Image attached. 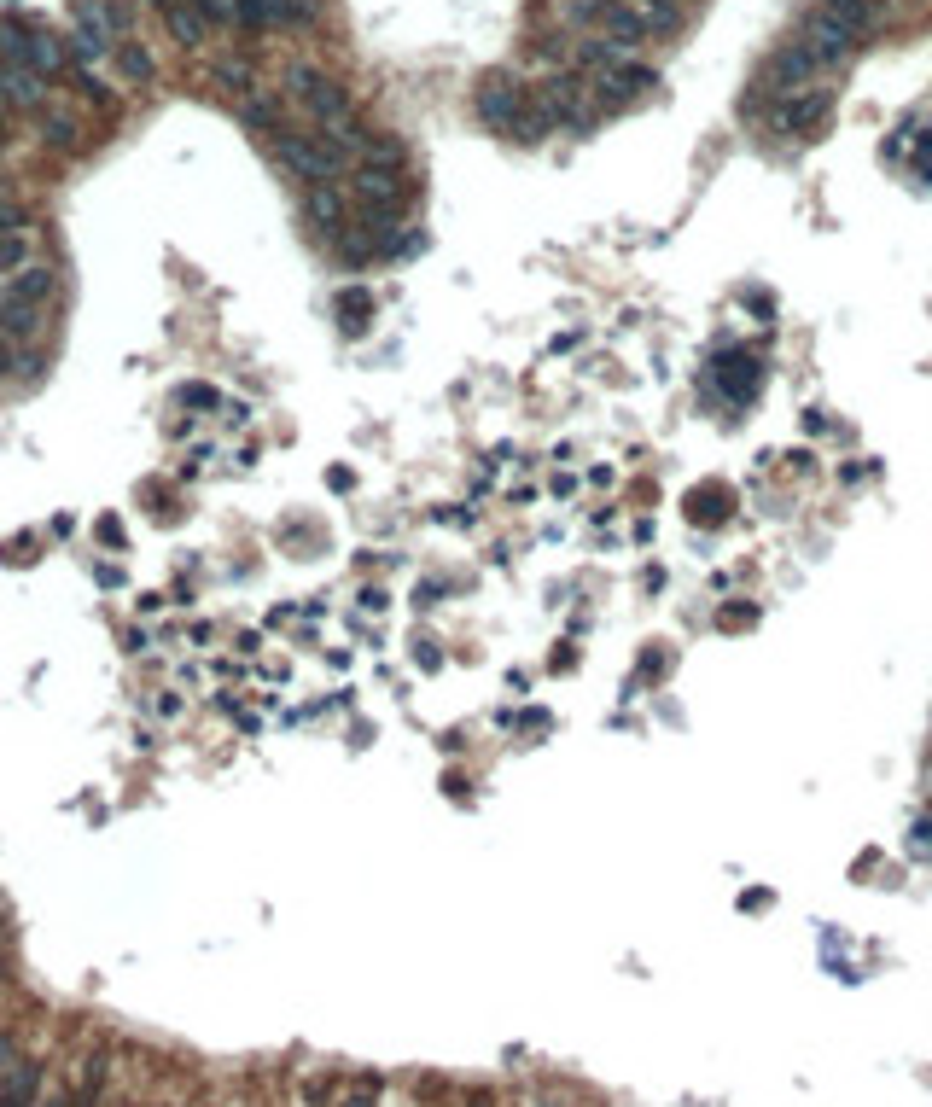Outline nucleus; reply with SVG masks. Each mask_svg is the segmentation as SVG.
<instances>
[{
    "label": "nucleus",
    "instance_id": "nucleus-1",
    "mask_svg": "<svg viewBox=\"0 0 932 1107\" xmlns=\"http://www.w3.org/2000/svg\"><path fill=\"white\" fill-rule=\"evenodd\" d=\"M274 152H280V164L292 169V175H303L309 187H315V181H338L344 164H350V152H344L327 129H315V135H303V129H280V135H274Z\"/></svg>",
    "mask_w": 932,
    "mask_h": 1107
},
{
    "label": "nucleus",
    "instance_id": "nucleus-2",
    "mask_svg": "<svg viewBox=\"0 0 932 1107\" xmlns=\"http://www.w3.org/2000/svg\"><path fill=\"white\" fill-rule=\"evenodd\" d=\"M286 88H292V100L321 123V129H338V123H350V94L338 88L333 76H321L315 65H292L286 70Z\"/></svg>",
    "mask_w": 932,
    "mask_h": 1107
},
{
    "label": "nucleus",
    "instance_id": "nucleus-3",
    "mask_svg": "<svg viewBox=\"0 0 932 1107\" xmlns=\"http://www.w3.org/2000/svg\"><path fill=\"white\" fill-rule=\"evenodd\" d=\"M536 100L548 105V111L560 117V129H571V135H589V129H595V100H589V82H583L577 70L548 76V82L536 88Z\"/></svg>",
    "mask_w": 932,
    "mask_h": 1107
},
{
    "label": "nucleus",
    "instance_id": "nucleus-4",
    "mask_svg": "<svg viewBox=\"0 0 932 1107\" xmlns=\"http://www.w3.org/2000/svg\"><path fill=\"white\" fill-rule=\"evenodd\" d=\"M525 88L507 76V70H490L484 82H478V94H472V105H478V123L484 129H496V135H513V123H519V111H525Z\"/></svg>",
    "mask_w": 932,
    "mask_h": 1107
},
{
    "label": "nucleus",
    "instance_id": "nucleus-5",
    "mask_svg": "<svg viewBox=\"0 0 932 1107\" xmlns=\"http://www.w3.org/2000/svg\"><path fill=\"white\" fill-rule=\"evenodd\" d=\"M828 94L822 88H810V94H781L775 111H769V123H775V135H810V129H822V117H828Z\"/></svg>",
    "mask_w": 932,
    "mask_h": 1107
},
{
    "label": "nucleus",
    "instance_id": "nucleus-6",
    "mask_svg": "<svg viewBox=\"0 0 932 1107\" xmlns=\"http://www.w3.org/2000/svg\"><path fill=\"white\" fill-rule=\"evenodd\" d=\"M350 187H356V199L373 204V210H397V204L408 199V181H402L397 164H356Z\"/></svg>",
    "mask_w": 932,
    "mask_h": 1107
},
{
    "label": "nucleus",
    "instance_id": "nucleus-7",
    "mask_svg": "<svg viewBox=\"0 0 932 1107\" xmlns=\"http://www.w3.org/2000/svg\"><path fill=\"white\" fill-rule=\"evenodd\" d=\"M53 286H59L53 263H24L18 274H6V286H0V303H12V309H41V303L53 298Z\"/></svg>",
    "mask_w": 932,
    "mask_h": 1107
},
{
    "label": "nucleus",
    "instance_id": "nucleus-8",
    "mask_svg": "<svg viewBox=\"0 0 932 1107\" xmlns=\"http://www.w3.org/2000/svg\"><path fill=\"white\" fill-rule=\"evenodd\" d=\"M816 70H822V65H816V53H810L804 41H793V47H781V53L764 65V82L775 88V94H799Z\"/></svg>",
    "mask_w": 932,
    "mask_h": 1107
},
{
    "label": "nucleus",
    "instance_id": "nucleus-9",
    "mask_svg": "<svg viewBox=\"0 0 932 1107\" xmlns=\"http://www.w3.org/2000/svg\"><path fill=\"white\" fill-rule=\"evenodd\" d=\"M851 41H857V35L839 30L833 18H822V12H810V18H804V47L816 53V65H822V70L845 65V59H851Z\"/></svg>",
    "mask_w": 932,
    "mask_h": 1107
},
{
    "label": "nucleus",
    "instance_id": "nucleus-10",
    "mask_svg": "<svg viewBox=\"0 0 932 1107\" xmlns=\"http://www.w3.org/2000/svg\"><path fill=\"white\" fill-rule=\"evenodd\" d=\"M600 35H606V41H612V47H618V53L630 59L635 47H641V41L653 35V24H647V18L635 12L630 0H612V6L600 12Z\"/></svg>",
    "mask_w": 932,
    "mask_h": 1107
},
{
    "label": "nucleus",
    "instance_id": "nucleus-11",
    "mask_svg": "<svg viewBox=\"0 0 932 1107\" xmlns=\"http://www.w3.org/2000/svg\"><path fill=\"white\" fill-rule=\"evenodd\" d=\"M53 76H41V70H30V65H6L0 59V105H24V111H35V105H47V88Z\"/></svg>",
    "mask_w": 932,
    "mask_h": 1107
},
{
    "label": "nucleus",
    "instance_id": "nucleus-12",
    "mask_svg": "<svg viewBox=\"0 0 932 1107\" xmlns=\"http://www.w3.org/2000/svg\"><path fill=\"white\" fill-rule=\"evenodd\" d=\"M303 216H309L321 234H333V239L350 228V204H344V193H338L333 181H315V187L303 193Z\"/></svg>",
    "mask_w": 932,
    "mask_h": 1107
},
{
    "label": "nucleus",
    "instance_id": "nucleus-13",
    "mask_svg": "<svg viewBox=\"0 0 932 1107\" xmlns=\"http://www.w3.org/2000/svg\"><path fill=\"white\" fill-rule=\"evenodd\" d=\"M24 65L41 70V76H59V70L70 65V47L53 30H35L30 24V35H24Z\"/></svg>",
    "mask_w": 932,
    "mask_h": 1107
},
{
    "label": "nucleus",
    "instance_id": "nucleus-14",
    "mask_svg": "<svg viewBox=\"0 0 932 1107\" xmlns=\"http://www.w3.org/2000/svg\"><path fill=\"white\" fill-rule=\"evenodd\" d=\"M717 385H723V397H729V403H746V397L758 391V362H752V356H740V350H729V356H723V368H717Z\"/></svg>",
    "mask_w": 932,
    "mask_h": 1107
},
{
    "label": "nucleus",
    "instance_id": "nucleus-15",
    "mask_svg": "<svg viewBox=\"0 0 932 1107\" xmlns=\"http://www.w3.org/2000/svg\"><path fill=\"white\" fill-rule=\"evenodd\" d=\"M0 1096H6V1102H18V1107H35V1096H41V1061L18 1055V1061H12V1073L0 1078Z\"/></svg>",
    "mask_w": 932,
    "mask_h": 1107
},
{
    "label": "nucleus",
    "instance_id": "nucleus-16",
    "mask_svg": "<svg viewBox=\"0 0 932 1107\" xmlns=\"http://www.w3.org/2000/svg\"><path fill=\"white\" fill-rule=\"evenodd\" d=\"M688 519H694V525H723V519H729V490H723V484H699V490H688Z\"/></svg>",
    "mask_w": 932,
    "mask_h": 1107
},
{
    "label": "nucleus",
    "instance_id": "nucleus-17",
    "mask_svg": "<svg viewBox=\"0 0 932 1107\" xmlns=\"http://www.w3.org/2000/svg\"><path fill=\"white\" fill-rule=\"evenodd\" d=\"M164 18H169V30H175V41H181V47H199V41H204V24H210L193 0H164Z\"/></svg>",
    "mask_w": 932,
    "mask_h": 1107
},
{
    "label": "nucleus",
    "instance_id": "nucleus-18",
    "mask_svg": "<svg viewBox=\"0 0 932 1107\" xmlns=\"http://www.w3.org/2000/svg\"><path fill=\"white\" fill-rule=\"evenodd\" d=\"M554 129H560V117H554V111H548V105L536 100H525V111H519V123H513V140H542V135H554Z\"/></svg>",
    "mask_w": 932,
    "mask_h": 1107
},
{
    "label": "nucleus",
    "instance_id": "nucleus-19",
    "mask_svg": "<svg viewBox=\"0 0 932 1107\" xmlns=\"http://www.w3.org/2000/svg\"><path fill=\"white\" fill-rule=\"evenodd\" d=\"M816 12H822V18H833L839 30H851V35H863L868 24H874V12H868V0H822Z\"/></svg>",
    "mask_w": 932,
    "mask_h": 1107
},
{
    "label": "nucleus",
    "instance_id": "nucleus-20",
    "mask_svg": "<svg viewBox=\"0 0 932 1107\" xmlns=\"http://www.w3.org/2000/svg\"><path fill=\"white\" fill-rule=\"evenodd\" d=\"M338 315H344L350 333H362L367 315H373V292H367V286H344V292H338Z\"/></svg>",
    "mask_w": 932,
    "mask_h": 1107
},
{
    "label": "nucleus",
    "instance_id": "nucleus-21",
    "mask_svg": "<svg viewBox=\"0 0 932 1107\" xmlns=\"http://www.w3.org/2000/svg\"><path fill=\"white\" fill-rule=\"evenodd\" d=\"M30 263V228H6L0 234V274H18Z\"/></svg>",
    "mask_w": 932,
    "mask_h": 1107
},
{
    "label": "nucleus",
    "instance_id": "nucleus-22",
    "mask_svg": "<svg viewBox=\"0 0 932 1107\" xmlns=\"http://www.w3.org/2000/svg\"><path fill=\"white\" fill-rule=\"evenodd\" d=\"M618 59H624V53H618V47H612L606 35H589V41L577 47V65H583V70H612Z\"/></svg>",
    "mask_w": 932,
    "mask_h": 1107
},
{
    "label": "nucleus",
    "instance_id": "nucleus-23",
    "mask_svg": "<svg viewBox=\"0 0 932 1107\" xmlns=\"http://www.w3.org/2000/svg\"><path fill=\"white\" fill-rule=\"evenodd\" d=\"M630 6L653 30H676V18H682V0H630Z\"/></svg>",
    "mask_w": 932,
    "mask_h": 1107
},
{
    "label": "nucleus",
    "instance_id": "nucleus-24",
    "mask_svg": "<svg viewBox=\"0 0 932 1107\" xmlns=\"http://www.w3.org/2000/svg\"><path fill=\"white\" fill-rule=\"evenodd\" d=\"M35 327H41V309H12V303H0V333L30 338Z\"/></svg>",
    "mask_w": 932,
    "mask_h": 1107
},
{
    "label": "nucleus",
    "instance_id": "nucleus-25",
    "mask_svg": "<svg viewBox=\"0 0 932 1107\" xmlns=\"http://www.w3.org/2000/svg\"><path fill=\"white\" fill-rule=\"evenodd\" d=\"M233 18L245 30H268L274 24V0H233Z\"/></svg>",
    "mask_w": 932,
    "mask_h": 1107
},
{
    "label": "nucleus",
    "instance_id": "nucleus-26",
    "mask_svg": "<svg viewBox=\"0 0 932 1107\" xmlns=\"http://www.w3.org/2000/svg\"><path fill=\"white\" fill-rule=\"evenodd\" d=\"M315 0H274V24H309Z\"/></svg>",
    "mask_w": 932,
    "mask_h": 1107
},
{
    "label": "nucleus",
    "instance_id": "nucleus-27",
    "mask_svg": "<svg viewBox=\"0 0 932 1107\" xmlns=\"http://www.w3.org/2000/svg\"><path fill=\"white\" fill-rule=\"evenodd\" d=\"M606 6H612V0H566V24H600Z\"/></svg>",
    "mask_w": 932,
    "mask_h": 1107
},
{
    "label": "nucleus",
    "instance_id": "nucleus-28",
    "mask_svg": "<svg viewBox=\"0 0 932 1107\" xmlns=\"http://www.w3.org/2000/svg\"><path fill=\"white\" fill-rule=\"evenodd\" d=\"M338 1107H379V1078H356L350 1096H344Z\"/></svg>",
    "mask_w": 932,
    "mask_h": 1107
},
{
    "label": "nucleus",
    "instance_id": "nucleus-29",
    "mask_svg": "<svg viewBox=\"0 0 932 1107\" xmlns=\"http://www.w3.org/2000/svg\"><path fill=\"white\" fill-rule=\"evenodd\" d=\"M117 59H123V70H129V76H140V82L152 76V59H146V47H123Z\"/></svg>",
    "mask_w": 932,
    "mask_h": 1107
},
{
    "label": "nucleus",
    "instance_id": "nucleus-30",
    "mask_svg": "<svg viewBox=\"0 0 932 1107\" xmlns=\"http://www.w3.org/2000/svg\"><path fill=\"white\" fill-rule=\"evenodd\" d=\"M717 624H723V630H746V624H758V606H723Z\"/></svg>",
    "mask_w": 932,
    "mask_h": 1107
},
{
    "label": "nucleus",
    "instance_id": "nucleus-31",
    "mask_svg": "<svg viewBox=\"0 0 932 1107\" xmlns=\"http://www.w3.org/2000/svg\"><path fill=\"white\" fill-rule=\"evenodd\" d=\"M181 403H187V408H216L222 397H216L210 385H181Z\"/></svg>",
    "mask_w": 932,
    "mask_h": 1107
},
{
    "label": "nucleus",
    "instance_id": "nucleus-32",
    "mask_svg": "<svg viewBox=\"0 0 932 1107\" xmlns=\"http://www.w3.org/2000/svg\"><path fill=\"white\" fill-rule=\"evenodd\" d=\"M210 24H233V0H193Z\"/></svg>",
    "mask_w": 932,
    "mask_h": 1107
},
{
    "label": "nucleus",
    "instance_id": "nucleus-33",
    "mask_svg": "<svg viewBox=\"0 0 932 1107\" xmlns=\"http://www.w3.org/2000/svg\"><path fill=\"white\" fill-rule=\"evenodd\" d=\"M47 129H53V146H76V123L70 117H53Z\"/></svg>",
    "mask_w": 932,
    "mask_h": 1107
},
{
    "label": "nucleus",
    "instance_id": "nucleus-34",
    "mask_svg": "<svg viewBox=\"0 0 932 1107\" xmlns=\"http://www.w3.org/2000/svg\"><path fill=\"white\" fill-rule=\"evenodd\" d=\"M915 164H921V169L932 164V129H921V140H915Z\"/></svg>",
    "mask_w": 932,
    "mask_h": 1107
},
{
    "label": "nucleus",
    "instance_id": "nucleus-35",
    "mask_svg": "<svg viewBox=\"0 0 932 1107\" xmlns=\"http://www.w3.org/2000/svg\"><path fill=\"white\" fill-rule=\"evenodd\" d=\"M12 1061H18V1049H12V1038H6V1032H0V1078L12 1073Z\"/></svg>",
    "mask_w": 932,
    "mask_h": 1107
},
{
    "label": "nucleus",
    "instance_id": "nucleus-36",
    "mask_svg": "<svg viewBox=\"0 0 932 1107\" xmlns=\"http://www.w3.org/2000/svg\"><path fill=\"white\" fill-rule=\"evenodd\" d=\"M799 420H804V426H810V432H828V414H822V408H804Z\"/></svg>",
    "mask_w": 932,
    "mask_h": 1107
},
{
    "label": "nucleus",
    "instance_id": "nucleus-37",
    "mask_svg": "<svg viewBox=\"0 0 932 1107\" xmlns=\"http://www.w3.org/2000/svg\"><path fill=\"white\" fill-rule=\"evenodd\" d=\"M466 1107H496V1096H484V1090H478V1096H466Z\"/></svg>",
    "mask_w": 932,
    "mask_h": 1107
},
{
    "label": "nucleus",
    "instance_id": "nucleus-38",
    "mask_svg": "<svg viewBox=\"0 0 932 1107\" xmlns=\"http://www.w3.org/2000/svg\"><path fill=\"white\" fill-rule=\"evenodd\" d=\"M921 839H927V845H932V822H921Z\"/></svg>",
    "mask_w": 932,
    "mask_h": 1107
},
{
    "label": "nucleus",
    "instance_id": "nucleus-39",
    "mask_svg": "<svg viewBox=\"0 0 932 1107\" xmlns=\"http://www.w3.org/2000/svg\"><path fill=\"white\" fill-rule=\"evenodd\" d=\"M0 140H6V111H0Z\"/></svg>",
    "mask_w": 932,
    "mask_h": 1107
},
{
    "label": "nucleus",
    "instance_id": "nucleus-40",
    "mask_svg": "<svg viewBox=\"0 0 932 1107\" xmlns=\"http://www.w3.org/2000/svg\"><path fill=\"white\" fill-rule=\"evenodd\" d=\"M0 939H6V921H0Z\"/></svg>",
    "mask_w": 932,
    "mask_h": 1107
}]
</instances>
